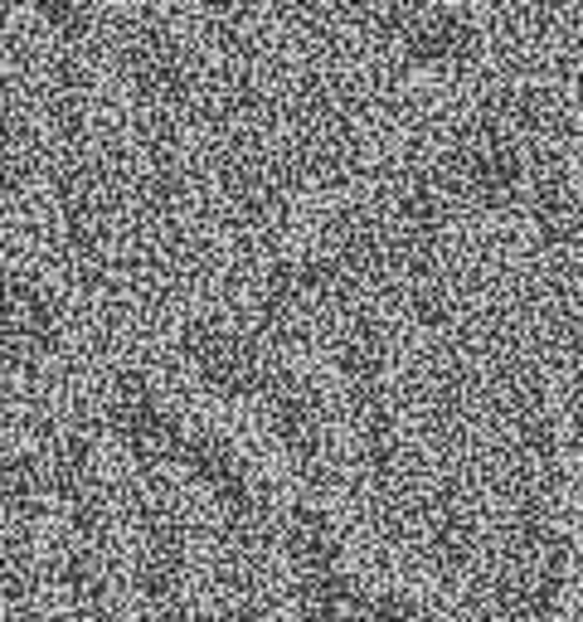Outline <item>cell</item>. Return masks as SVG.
Segmentation results:
<instances>
[{"label": "cell", "mask_w": 583, "mask_h": 622, "mask_svg": "<svg viewBox=\"0 0 583 622\" xmlns=\"http://www.w3.org/2000/svg\"><path fill=\"white\" fill-rule=\"evenodd\" d=\"M307 618L311 622H370V604L350 579L311 574L307 579Z\"/></svg>", "instance_id": "7a4b0ae2"}, {"label": "cell", "mask_w": 583, "mask_h": 622, "mask_svg": "<svg viewBox=\"0 0 583 622\" xmlns=\"http://www.w3.org/2000/svg\"><path fill=\"white\" fill-rule=\"evenodd\" d=\"M287 549L307 574H331V564H336V531H331V521L321 511L297 506L287 521Z\"/></svg>", "instance_id": "6da1fadb"}, {"label": "cell", "mask_w": 583, "mask_h": 622, "mask_svg": "<svg viewBox=\"0 0 583 622\" xmlns=\"http://www.w3.org/2000/svg\"><path fill=\"white\" fill-rule=\"evenodd\" d=\"M39 496V467L25 452L0 458V506H29Z\"/></svg>", "instance_id": "277c9868"}, {"label": "cell", "mask_w": 583, "mask_h": 622, "mask_svg": "<svg viewBox=\"0 0 583 622\" xmlns=\"http://www.w3.org/2000/svg\"><path fill=\"white\" fill-rule=\"evenodd\" d=\"M467 45V25L457 15H413L404 29V49L419 64H443Z\"/></svg>", "instance_id": "3957f363"}]
</instances>
